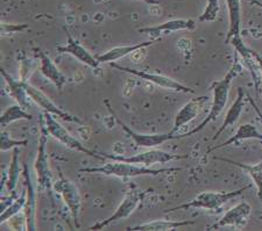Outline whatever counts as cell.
Returning <instances> with one entry per match:
<instances>
[{"mask_svg":"<svg viewBox=\"0 0 262 231\" xmlns=\"http://www.w3.org/2000/svg\"><path fill=\"white\" fill-rule=\"evenodd\" d=\"M243 66L244 65L242 61H240V58L238 56H235V61L233 63V65L231 66L230 70L227 71L225 75H224V78L221 79V81L213 82L212 85H211V91H212V101H211V107L208 115H206L205 119L203 120L196 128H193L188 133L181 134L180 138L195 135V134L200 133L201 130L204 129L210 122L217 120V117L222 114L223 111L226 107L227 101H229L231 85L234 79L242 73Z\"/></svg>","mask_w":262,"mask_h":231,"instance_id":"1","label":"cell"},{"mask_svg":"<svg viewBox=\"0 0 262 231\" xmlns=\"http://www.w3.org/2000/svg\"><path fill=\"white\" fill-rule=\"evenodd\" d=\"M180 167H169V169H149L147 166L137 165V164L126 163L120 161H113L112 163H106L101 166L97 167H84L79 169L78 172L81 173H90V174H104L111 175V177L118 178H135L142 177V175H160L164 173H171V172L180 171Z\"/></svg>","mask_w":262,"mask_h":231,"instance_id":"2","label":"cell"},{"mask_svg":"<svg viewBox=\"0 0 262 231\" xmlns=\"http://www.w3.org/2000/svg\"><path fill=\"white\" fill-rule=\"evenodd\" d=\"M248 188H251V185L231 192H203L196 197H193L192 200L188 201V202L179 204L172 208H168L167 211H164V213L169 214L177 211H188V209H205V211L211 212H221L224 204L233 200L234 197L242 195Z\"/></svg>","mask_w":262,"mask_h":231,"instance_id":"3","label":"cell"},{"mask_svg":"<svg viewBox=\"0 0 262 231\" xmlns=\"http://www.w3.org/2000/svg\"><path fill=\"white\" fill-rule=\"evenodd\" d=\"M43 120H45L46 128H47L49 135L54 137L55 140H57L58 142L62 143L66 148L77 151V152H82L84 155H86V156L94 157L96 159H105L100 153L94 152L92 150L88 149L82 142H79L77 138H75L73 135H71V134L68 132V130L63 127L61 123H58V121L55 119L53 114L45 112Z\"/></svg>","mask_w":262,"mask_h":231,"instance_id":"4","label":"cell"},{"mask_svg":"<svg viewBox=\"0 0 262 231\" xmlns=\"http://www.w3.org/2000/svg\"><path fill=\"white\" fill-rule=\"evenodd\" d=\"M145 194H146L145 191L138 190V188H132V190H129L127 193H126V195L124 199H122L121 203L118 206L116 212L113 213L111 216L105 218L104 221L98 222V223H96L95 225L90 226L88 230L98 231L106 228V226L111 225L113 223H116L118 221L127 218L129 215H132V214L137 211L139 206H140V203L143 201Z\"/></svg>","mask_w":262,"mask_h":231,"instance_id":"5","label":"cell"},{"mask_svg":"<svg viewBox=\"0 0 262 231\" xmlns=\"http://www.w3.org/2000/svg\"><path fill=\"white\" fill-rule=\"evenodd\" d=\"M48 130L46 128V124L41 127L39 146H37V155L34 163L35 167L37 183L41 190L48 192L49 194L54 190L53 184V174L49 167V158L47 153V142H48Z\"/></svg>","mask_w":262,"mask_h":231,"instance_id":"6","label":"cell"},{"mask_svg":"<svg viewBox=\"0 0 262 231\" xmlns=\"http://www.w3.org/2000/svg\"><path fill=\"white\" fill-rule=\"evenodd\" d=\"M104 158L111 159V161H120V162H126V163H132L137 164V165L141 166H150L154 165V164H166L169 162L174 161H181V159H187L189 156L188 155H176V153H170L166 152V151L162 150H148L145 152L135 155L132 157H125L121 156V155H111V153H100Z\"/></svg>","mask_w":262,"mask_h":231,"instance_id":"7","label":"cell"},{"mask_svg":"<svg viewBox=\"0 0 262 231\" xmlns=\"http://www.w3.org/2000/svg\"><path fill=\"white\" fill-rule=\"evenodd\" d=\"M110 66L116 70L121 71V72H126V73L134 75V77L141 78L142 81L154 84V85L162 87V89L174 91V92H177V93L195 94V90L190 89V87L174 81V79L170 77H167V75L159 74V73H150V72H147V71H142V70L130 69V68H127V66H122L120 64H118V63H116V62L110 63Z\"/></svg>","mask_w":262,"mask_h":231,"instance_id":"8","label":"cell"},{"mask_svg":"<svg viewBox=\"0 0 262 231\" xmlns=\"http://www.w3.org/2000/svg\"><path fill=\"white\" fill-rule=\"evenodd\" d=\"M54 191L62 196L67 208L69 209L75 226L79 229V226H81V223H79V212H81L82 200L78 188L76 187V185L71 180L66 178L61 173L60 179L56 183H54Z\"/></svg>","mask_w":262,"mask_h":231,"instance_id":"9","label":"cell"},{"mask_svg":"<svg viewBox=\"0 0 262 231\" xmlns=\"http://www.w3.org/2000/svg\"><path fill=\"white\" fill-rule=\"evenodd\" d=\"M110 111H111L112 115L115 116V119L117 121V123L120 125L121 129L127 134V136L132 138L134 144L137 148H146V149H153L155 146L162 145L163 143H166L168 141L171 140H179L180 138V134H172L171 132L169 133H164V134H153V135H149V134H140L134 132L133 129H130L127 124L122 122V121L118 117L115 112L112 111V108L108 106Z\"/></svg>","mask_w":262,"mask_h":231,"instance_id":"10","label":"cell"},{"mask_svg":"<svg viewBox=\"0 0 262 231\" xmlns=\"http://www.w3.org/2000/svg\"><path fill=\"white\" fill-rule=\"evenodd\" d=\"M252 207L246 201L238 203L234 207H232L230 211H227L224 215L215 222L214 224L210 226V230H217L226 226H233V228L242 230L245 228L248 222V218L251 216Z\"/></svg>","mask_w":262,"mask_h":231,"instance_id":"11","label":"cell"},{"mask_svg":"<svg viewBox=\"0 0 262 231\" xmlns=\"http://www.w3.org/2000/svg\"><path fill=\"white\" fill-rule=\"evenodd\" d=\"M229 44L233 45L235 53L238 54V56L240 58V61H242L243 65L248 70V72L252 77L253 84H254V90L256 92V94H259L260 93V85L262 84V81H260V78H259L260 68H259V65H257V62L254 57V54H253L254 50L248 48L247 45L244 43L242 36H234L233 39L230 41Z\"/></svg>","mask_w":262,"mask_h":231,"instance_id":"12","label":"cell"},{"mask_svg":"<svg viewBox=\"0 0 262 231\" xmlns=\"http://www.w3.org/2000/svg\"><path fill=\"white\" fill-rule=\"evenodd\" d=\"M209 102V96L201 95L193 98L182 107L174 119V127L170 130L172 134H177L184 125H187L192 120L201 114L204 106Z\"/></svg>","mask_w":262,"mask_h":231,"instance_id":"13","label":"cell"},{"mask_svg":"<svg viewBox=\"0 0 262 231\" xmlns=\"http://www.w3.org/2000/svg\"><path fill=\"white\" fill-rule=\"evenodd\" d=\"M196 26V21L192 19H174L166 21L163 23L156 24V26L139 28L138 32L141 33V34L148 35L150 39H161L163 34L181 31H193Z\"/></svg>","mask_w":262,"mask_h":231,"instance_id":"14","label":"cell"},{"mask_svg":"<svg viewBox=\"0 0 262 231\" xmlns=\"http://www.w3.org/2000/svg\"><path fill=\"white\" fill-rule=\"evenodd\" d=\"M27 92H28V95L31 96L32 101L35 102L37 106L43 109L45 112L50 113V114H53L55 116H58L60 119L67 121V122L82 124V121L79 120L77 116L71 115L68 112L63 111V109L58 107L57 105H55L52 100H50V98H48V96L43 93V92H41L39 89L34 87L29 83H27Z\"/></svg>","mask_w":262,"mask_h":231,"instance_id":"15","label":"cell"},{"mask_svg":"<svg viewBox=\"0 0 262 231\" xmlns=\"http://www.w3.org/2000/svg\"><path fill=\"white\" fill-rule=\"evenodd\" d=\"M67 34V44L66 45H58L56 47V50L61 54H68L75 57L78 62L83 63L84 65L90 66L92 69H98L100 62L98 61L97 56L95 57L94 55L89 53V50L83 47L81 42L74 39L69 32L66 29Z\"/></svg>","mask_w":262,"mask_h":231,"instance_id":"16","label":"cell"},{"mask_svg":"<svg viewBox=\"0 0 262 231\" xmlns=\"http://www.w3.org/2000/svg\"><path fill=\"white\" fill-rule=\"evenodd\" d=\"M23 175L25 179V190H26V204L24 208V214L26 216L27 230L34 231L36 230V195L27 164H24Z\"/></svg>","mask_w":262,"mask_h":231,"instance_id":"17","label":"cell"},{"mask_svg":"<svg viewBox=\"0 0 262 231\" xmlns=\"http://www.w3.org/2000/svg\"><path fill=\"white\" fill-rule=\"evenodd\" d=\"M0 74L4 78V81L7 84V89L8 92H10V95L15 100V102L20 105L21 107H24L25 109H27L31 107V96L28 95L27 92V83L23 79H15L14 77H12L10 73H7V71L5 69L0 68Z\"/></svg>","mask_w":262,"mask_h":231,"instance_id":"18","label":"cell"},{"mask_svg":"<svg viewBox=\"0 0 262 231\" xmlns=\"http://www.w3.org/2000/svg\"><path fill=\"white\" fill-rule=\"evenodd\" d=\"M35 52L37 53V56H39L40 60V72L42 75L47 78L49 82H52L58 91H62L63 86L68 83L66 74L57 68L52 58L45 52H42L41 49H35Z\"/></svg>","mask_w":262,"mask_h":231,"instance_id":"19","label":"cell"},{"mask_svg":"<svg viewBox=\"0 0 262 231\" xmlns=\"http://www.w3.org/2000/svg\"><path fill=\"white\" fill-rule=\"evenodd\" d=\"M160 41H161V39H151L149 41L140 42V43H135L132 45H120V47H115V48L107 50L106 53L97 56V58H98L100 64L101 63H108L110 64V63L119 61V60H121V58L128 56V55H130V54H135V53L140 52V50L146 49L147 47L154 45L155 43H158V42H160Z\"/></svg>","mask_w":262,"mask_h":231,"instance_id":"20","label":"cell"},{"mask_svg":"<svg viewBox=\"0 0 262 231\" xmlns=\"http://www.w3.org/2000/svg\"><path fill=\"white\" fill-rule=\"evenodd\" d=\"M247 94L246 92H245L244 87H238V89H236V98L233 104H232V106L229 108V111H227L225 117H224L221 128H219L218 132L214 134L213 141L217 140V138L221 136V134L225 132L227 128L232 127V125H234L238 122V120L243 114L245 106H246V102H245V96Z\"/></svg>","mask_w":262,"mask_h":231,"instance_id":"21","label":"cell"},{"mask_svg":"<svg viewBox=\"0 0 262 231\" xmlns=\"http://www.w3.org/2000/svg\"><path fill=\"white\" fill-rule=\"evenodd\" d=\"M247 140H257L262 142V134L257 130L255 125L252 123L240 124L238 127V130H236V133L233 136H231L229 140L221 143V144L212 146V148L208 150V153L213 152V151L219 150L222 148H225V146L238 144V143L243 141H247Z\"/></svg>","mask_w":262,"mask_h":231,"instance_id":"22","label":"cell"},{"mask_svg":"<svg viewBox=\"0 0 262 231\" xmlns=\"http://www.w3.org/2000/svg\"><path fill=\"white\" fill-rule=\"evenodd\" d=\"M229 13V31L225 43L229 44L234 36H242V0H226Z\"/></svg>","mask_w":262,"mask_h":231,"instance_id":"23","label":"cell"},{"mask_svg":"<svg viewBox=\"0 0 262 231\" xmlns=\"http://www.w3.org/2000/svg\"><path fill=\"white\" fill-rule=\"evenodd\" d=\"M195 221H161L156 220L148 222V223L139 224L135 226H130L126 230L127 231H171L180 228H184V226L193 225Z\"/></svg>","mask_w":262,"mask_h":231,"instance_id":"24","label":"cell"},{"mask_svg":"<svg viewBox=\"0 0 262 231\" xmlns=\"http://www.w3.org/2000/svg\"><path fill=\"white\" fill-rule=\"evenodd\" d=\"M214 159H217V161L225 162V163L233 164L234 166H238L239 169L244 170L245 173H247L249 177H251L252 182L254 183L256 191H257V197H259L261 206H262V161L254 164V165H249V164L239 163L235 161H231V159L221 158V157H214Z\"/></svg>","mask_w":262,"mask_h":231,"instance_id":"25","label":"cell"},{"mask_svg":"<svg viewBox=\"0 0 262 231\" xmlns=\"http://www.w3.org/2000/svg\"><path fill=\"white\" fill-rule=\"evenodd\" d=\"M32 119H33L32 114H29V113H27L26 109L16 104L7 107L5 111L2 113V115H0V125H2V129H4L6 128L8 124L16 122V121L32 120Z\"/></svg>","mask_w":262,"mask_h":231,"instance_id":"26","label":"cell"},{"mask_svg":"<svg viewBox=\"0 0 262 231\" xmlns=\"http://www.w3.org/2000/svg\"><path fill=\"white\" fill-rule=\"evenodd\" d=\"M23 173L21 171L20 164H19V149L14 148L13 151H12V159H11V164L10 167H8L7 174H6V188L8 193L15 191L16 185L19 183V178L20 174Z\"/></svg>","mask_w":262,"mask_h":231,"instance_id":"27","label":"cell"},{"mask_svg":"<svg viewBox=\"0 0 262 231\" xmlns=\"http://www.w3.org/2000/svg\"><path fill=\"white\" fill-rule=\"evenodd\" d=\"M25 204H26V190L20 196L16 197L10 207L2 212V214H0V223H5V222H8L12 217L15 216L16 214L24 212Z\"/></svg>","mask_w":262,"mask_h":231,"instance_id":"28","label":"cell"},{"mask_svg":"<svg viewBox=\"0 0 262 231\" xmlns=\"http://www.w3.org/2000/svg\"><path fill=\"white\" fill-rule=\"evenodd\" d=\"M219 11H221V6H219V0H208L206 2L205 10L198 18L200 22H212V21L217 20Z\"/></svg>","mask_w":262,"mask_h":231,"instance_id":"29","label":"cell"},{"mask_svg":"<svg viewBox=\"0 0 262 231\" xmlns=\"http://www.w3.org/2000/svg\"><path fill=\"white\" fill-rule=\"evenodd\" d=\"M0 138H2V142H0V151L2 152H7L14 148H19V146H26L28 144V140H14V138H11L10 135L6 132H3L0 134Z\"/></svg>","mask_w":262,"mask_h":231,"instance_id":"30","label":"cell"},{"mask_svg":"<svg viewBox=\"0 0 262 231\" xmlns=\"http://www.w3.org/2000/svg\"><path fill=\"white\" fill-rule=\"evenodd\" d=\"M29 26L27 23H7L2 22L0 26V34L2 37H8L16 34V33H21L28 29Z\"/></svg>","mask_w":262,"mask_h":231,"instance_id":"31","label":"cell"},{"mask_svg":"<svg viewBox=\"0 0 262 231\" xmlns=\"http://www.w3.org/2000/svg\"><path fill=\"white\" fill-rule=\"evenodd\" d=\"M18 197V194H16V192L13 191L10 193V195L7 196H2V203H0V209H2V212L5 211L14 202V200Z\"/></svg>","mask_w":262,"mask_h":231,"instance_id":"32","label":"cell"},{"mask_svg":"<svg viewBox=\"0 0 262 231\" xmlns=\"http://www.w3.org/2000/svg\"><path fill=\"white\" fill-rule=\"evenodd\" d=\"M247 99H248L249 104H251V106L253 107V109H254V111H255L257 117H259L260 121H261V123H262V111L260 109V107L257 106V104L254 101V99H253L251 95H247Z\"/></svg>","mask_w":262,"mask_h":231,"instance_id":"33","label":"cell"},{"mask_svg":"<svg viewBox=\"0 0 262 231\" xmlns=\"http://www.w3.org/2000/svg\"><path fill=\"white\" fill-rule=\"evenodd\" d=\"M253 54H254V57H255V60L257 62V65H259L260 72H261V75H262V55L259 54V53H256V52H253Z\"/></svg>","mask_w":262,"mask_h":231,"instance_id":"34","label":"cell"},{"mask_svg":"<svg viewBox=\"0 0 262 231\" xmlns=\"http://www.w3.org/2000/svg\"><path fill=\"white\" fill-rule=\"evenodd\" d=\"M140 2H143L145 4H147V5H150V6L160 5L159 0H140Z\"/></svg>","mask_w":262,"mask_h":231,"instance_id":"35","label":"cell"},{"mask_svg":"<svg viewBox=\"0 0 262 231\" xmlns=\"http://www.w3.org/2000/svg\"><path fill=\"white\" fill-rule=\"evenodd\" d=\"M248 2L251 3V4H253V5H254V6L260 7L261 10H262V2H260V0H248Z\"/></svg>","mask_w":262,"mask_h":231,"instance_id":"36","label":"cell"}]
</instances>
